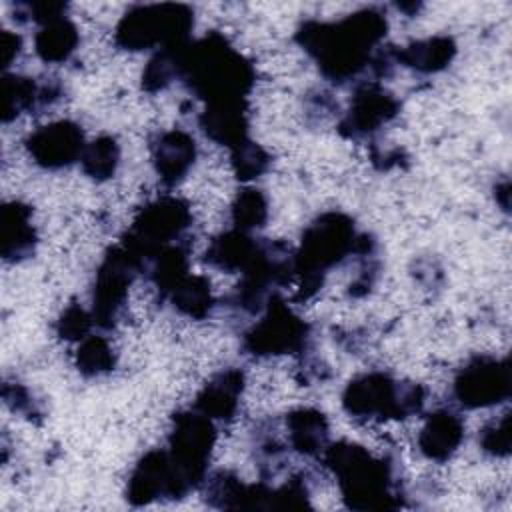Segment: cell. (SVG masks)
Returning <instances> with one entry per match:
<instances>
[{"label":"cell","instance_id":"cell-19","mask_svg":"<svg viewBox=\"0 0 512 512\" xmlns=\"http://www.w3.org/2000/svg\"><path fill=\"white\" fill-rule=\"evenodd\" d=\"M38 232L32 222V206L10 200L0 208V256L8 264H18L34 256Z\"/></svg>","mask_w":512,"mask_h":512},{"label":"cell","instance_id":"cell-37","mask_svg":"<svg viewBox=\"0 0 512 512\" xmlns=\"http://www.w3.org/2000/svg\"><path fill=\"white\" fill-rule=\"evenodd\" d=\"M22 36L10 30L0 32V68L8 72V68L20 58L22 54Z\"/></svg>","mask_w":512,"mask_h":512},{"label":"cell","instance_id":"cell-21","mask_svg":"<svg viewBox=\"0 0 512 512\" xmlns=\"http://www.w3.org/2000/svg\"><path fill=\"white\" fill-rule=\"evenodd\" d=\"M466 436V426L460 414L454 410H434L426 414L424 424L418 432V450L426 460L446 462L462 446Z\"/></svg>","mask_w":512,"mask_h":512},{"label":"cell","instance_id":"cell-26","mask_svg":"<svg viewBox=\"0 0 512 512\" xmlns=\"http://www.w3.org/2000/svg\"><path fill=\"white\" fill-rule=\"evenodd\" d=\"M80 46L78 26L68 18H58L42 26L34 36V52L44 64L68 62Z\"/></svg>","mask_w":512,"mask_h":512},{"label":"cell","instance_id":"cell-35","mask_svg":"<svg viewBox=\"0 0 512 512\" xmlns=\"http://www.w3.org/2000/svg\"><path fill=\"white\" fill-rule=\"evenodd\" d=\"M68 4L52 2V0H32V2H16L12 4V18L18 24H38L40 28L64 18Z\"/></svg>","mask_w":512,"mask_h":512},{"label":"cell","instance_id":"cell-3","mask_svg":"<svg viewBox=\"0 0 512 512\" xmlns=\"http://www.w3.org/2000/svg\"><path fill=\"white\" fill-rule=\"evenodd\" d=\"M320 456L326 470L336 478L346 508L382 512L404 506V488L390 456H374L350 440L328 442Z\"/></svg>","mask_w":512,"mask_h":512},{"label":"cell","instance_id":"cell-34","mask_svg":"<svg viewBox=\"0 0 512 512\" xmlns=\"http://www.w3.org/2000/svg\"><path fill=\"white\" fill-rule=\"evenodd\" d=\"M94 326L92 312L82 308L78 302L68 304L54 322V334L66 342L84 340Z\"/></svg>","mask_w":512,"mask_h":512},{"label":"cell","instance_id":"cell-5","mask_svg":"<svg viewBox=\"0 0 512 512\" xmlns=\"http://www.w3.org/2000/svg\"><path fill=\"white\" fill-rule=\"evenodd\" d=\"M426 388L398 380L390 372L370 370L354 376L342 390V410L360 422L406 420L422 412Z\"/></svg>","mask_w":512,"mask_h":512},{"label":"cell","instance_id":"cell-14","mask_svg":"<svg viewBox=\"0 0 512 512\" xmlns=\"http://www.w3.org/2000/svg\"><path fill=\"white\" fill-rule=\"evenodd\" d=\"M86 136L78 122L74 120H54L34 132L24 140L26 154L42 170H64L80 162L86 148Z\"/></svg>","mask_w":512,"mask_h":512},{"label":"cell","instance_id":"cell-30","mask_svg":"<svg viewBox=\"0 0 512 512\" xmlns=\"http://www.w3.org/2000/svg\"><path fill=\"white\" fill-rule=\"evenodd\" d=\"M116 362V352L106 336L88 334L74 352V366L84 378L106 376L116 368Z\"/></svg>","mask_w":512,"mask_h":512},{"label":"cell","instance_id":"cell-32","mask_svg":"<svg viewBox=\"0 0 512 512\" xmlns=\"http://www.w3.org/2000/svg\"><path fill=\"white\" fill-rule=\"evenodd\" d=\"M272 156L254 140H246L230 150V168L236 180L252 182L268 172Z\"/></svg>","mask_w":512,"mask_h":512},{"label":"cell","instance_id":"cell-6","mask_svg":"<svg viewBox=\"0 0 512 512\" xmlns=\"http://www.w3.org/2000/svg\"><path fill=\"white\" fill-rule=\"evenodd\" d=\"M194 24V8L188 4H136L120 16L114 44L126 52L160 50L192 40Z\"/></svg>","mask_w":512,"mask_h":512},{"label":"cell","instance_id":"cell-11","mask_svg":"<svg viewBox=\"0 0 512 512\" xmlns=\"http://www.w3.org/2000/svg\"><path fill=\"white\" fill-rule=\"evenodd\" d=\"M512 394L508 358L492 354L472 356L452 380V396L460 408L478 410L506 402Z\"/></svg>","mask_w":512,"mask_h":512},{"label":"cell","instance_id":"cell-25","mask_svg":"<svg viewBox=\"0 0 512 512\" xmlns=\"http://www.w3.org/2000/svg\"><path fill=\"white\" fill-rule=\"evenodd\" d=\"M190 246L192 242L172 244L146 262L144 276L154 286L158 302H166L172 288L190 274Z\"/></svg>","mask_w":512,"mask_h":512},{"label":"cell","instance_id":"cell-4","mask_svg":"<svg viewBox=\"0 0 512 512\" xmlns=\"http://www.w3.org/2000/svg\"><path fill=\"white\" fill-rule=\"evenodd\" d=\"M180 82L204 104L248 102L256 68L224 34L210 30L186 44Z\"/></svg>","mask_w":512,"mask_h":512},{"label":"cell","instance_id":"cell-18","mask_svg":"<svg viewBox=\"0 0 512 512\" xmlns=\"http://www.w3.org/2000/svg\"><path fill=\"white\" fill-rule=\"evenodd\" d=\"M244 388L246 374L242 368H222L198 390L192 408L214 422H232L240 410Z\"/></svg>","mask_w":512,"mask_h":512},{"label":"cell","instance_id":"cell-24","mask_svg":"<svg viewBox=\"0 0 512 512\" xmlns=\"http://www.w3.org/2000/svg\"><path fill=\"white\" fill-rule=\"evenodd\" d=\"M288 448L300 456H320L330 442V424L318 408H294L284 416Z\"/></svg>","mask_w":512,"mask_h":512},{"label":"cell","instance_id":"cell-31","mask_svg":"<svg viewBox=\"0 0 512 512\" xmlns=\"http://www.w3.org/2000/svg\"><path fill=\"white\" fill-rule=\"evenodd\" d=\"M232 228L242 232H254L268 222V198L260 188L244 186L236 192L230 204Z\"/></svg>","mask_w":512,"mask_h":512},{"label":"cell","instance_id":"cell-38","mask_svg":"<svg viewBox=\"0 0 512 512\" xmlns=\"http://www.w3.org/2000/svg\"><path fill=\"white\" fill-rule=\"evenodd\" d=\"M510 184H508V180H504L500 186L496 184V200L500 202V206H502V210H508V196H510Z\"/></svg>","mask_w":512,"mask_h":512},{"label":"cell","instance_id":"cell-23","mask_svg":"<svg viewBox=\"0 0 512 512\" xmlns=\"http://www.w3.org/2000/svg\"><path fill=\"white\" fill-rule=\"evenodd\" d=\"M456 40L448 34H436L412 40L406 46H394V60L418 74H436L446 70L456 58Z\"/></svg>","mask_w":512,"mask_h":512},{"label":"cell","instance_id":"cell-9","mask_svg":"<svg viewBox=\"0 0 512 512\" xmlns=\"http://www.w3.org/2000/svg\"><path fill=\"white\" fill-rule=\"evenodd\" d=\"M218 430L214 420L198 410H180L172 416L166 450L182 478L192 490L202 488L208 464L216 446Z\"/></svg>","mask_w":512,"mask_h":512},{"label":"cell","instance_id":"cell-29","mask_svg":"<svg viewBox=\"0 0 512 512\" xmlns=\"http://www.w3.org/2000/svg\"><path fill=\"white\" fill-rule=\"evenodd\" d=\"M120 156H122V152H120L118 140L114 136L102 134L86 144L82 158H80V166H82V172L90 180L106 182V180L114 178V174L120 166Z\"/></svg>","mask_w":512,"mask_h":512},{"label":"cell","instance_id":"cell-33","mask_svg":"<svg viewBox=\"0 0 512 512\" xmlns=\"http://www.w3.org/2000/svg\"><path fill=\"white\" fill-rule=\"evenodd\" d=\"M478 446L490 458H508L512 452L510 412L486 422L478 432Z\"/></svg>","mask_w":512,"mask_h":512},{"label":"cell","instance_id":"cell-1","mask_svg":"<svg viewBox=\"0 0 512 512\" xmlns=\"http://www.w3.org/2000/svg\"><path fill=\"white\" fill-rule=\"evenodd\" d=\"M388 34V18L380 6H364L338 20H304L294 42L314 60L320 74L346 86L370 72V64Z\"/></svg>","mask_w":512,"mask_h":512},{"label":"cell","instance_id":"cell-20","mask_svg":"<svg viewBox=\"0 0 512 512\" xmlns=\"http://www.w3.org/2000/svg\"><path fill=\"white\" fill-rule=\"evenodd\" d=\"M198 128L214 144L232 150L250 138V102L204 104Z\"/></svg>","mask_w":512,"mask_h":512},{"label":"cell","instance_id":"cell-12","mask_svg":"<svg viewBox=\"0 0 512 512\" xmlns=\"http://www.w3.org/2000/svg\"><path fill=\"white\" fill-rule=\"evenodd\" d=\"M194 492L168 456L166 448H152L134 464L124 498L130 506H148L162 500H182Z\"/></svg>","mask_w":512,"mask_h":512},{"label":"cell","instance_id":"cell-10","mask_svg":"<svg viewBox=\"0 0 512 512\" xmlns=\"http://www.w3.org/2000/svg\"><path fill=\"white\" fill-rule=\"evenodd\" d=\"M142 274L140 260L122 244L110 246L94 276L92 284V318L94 326L108 332L118 326L126 312L128 290Z\"/></svg>","mask_w":512,"mask_h":512},{"label":"cell","instance_id":"cell-17","mask_svg":"<svg viewBox=\"0 0 512 512\" xmlns=\"http://www.w3.org/2000/svg\"><path fill=\"white\" fill-rule=\"evenodd\" d=\"M198 156L196 140L182 128H168L150 140V158L158 180L172 188L178 186L194 168Z\"/></svg>","mask_w":512,"mask_h":512},{"label":"cell","instance_id":"cell-16","mask_svg":"<svg viewBox=\"0 0 512 512\" xmlns=\"http://www.w3.org/2000/svg\"><path fill=\"white\" fill-rule=\"evenodd\" d=\"M0 88L4 124H10L22 114H42L64 98V86L58 78H32L4 72Z\"/></svg>","mask_w":512,"mask_h":512},{"label":"cell","instance_id":"cell-15","mask_svg":"<svg viewBox=\"0 0 512 512\" xmlns=\"http://www.w3.org/2000/svg\"><path fill=\"white\" fill-rule=\"evenodd\" d=\"M202 498L218 510H274L276 488L266 480L246 484L230 470H214L202 484Z\"/></svg>","mask_w":512,"mask_h":512},{"label":"cell","instance_id":"cell-8","mask_svg":"<svg viewBox=\"0 0 512 512\" xmlns=\"http://www.w3.org/2000/svg\"><path fill=\"white\" fill-rule=\"evenodd\" d=\"M312 342L310 324L274 292L260 318L242 334V350L250 358L304 354Z\"/></svg>","mask_w":512,"mask_h":512},{"label":"cell","instance_id":"cell-2","mask_svg":"<svg viewBox=\"0 0 512 512\" xmlns=\"http://www.w3.org/2000/svg\"><path fill=\"white\" fill-rule=\"evenodd\" d=\"M378 242L368 232H358L352 216L340 210L318 214L302 232L300 246L294 250V300L314 298L330 270L348 260L376 256Z\"/></svg>","mask_w":512,"mask_h":512},{"label":"cell","instance_id":"cell-7","mask_svg":"<svg viewBox=\"0 0 512 512\" xmlns=\"http://www.w3.org/2000/svg\"><path fill=\"white\" fill-rule=\"evenodd\" d=\"M194 226L192 208L184 198L158 196L142 204L124 232L120 244L130 250L142 264V276L146 262L160 250L190 242V230Z\"/></svg>","mask_w":512,"mask_h":512},{"label":"cell","instance_id":"cell-39","mask_svg":"<svg viewBox=\"0 0 512 512\" xmlns=\"http://www.w3.org/2000/svg\"><path fill=\"white\" fill-rule=\"evenodd\" d=\"M394 6H396L400 12H406L408 16H414V14L420 10L422 4H414V2H412V4H404V2H402V4H394Z\"/></svg>","mask_w":512,"mask_h":512},{"label":"cell","instance_id":"cell-28","mask_svg":"<svg viewBox=\"0 0 512 512\" xmlns=\"http://www.w3.org/2000/svg\"><path fill=\"white\" fill-rule=\"evenodd\" d=\"M188 42L160 48L152 54L140 76V86L146 94H158L166 90L174 80H180L184 48Z\"/></svg>","mask_w":512,"mask_h":512},{"label":"cell","instance_id":"cell-27","mask_svg":"<svg viewBox=\"0 0 512 512\" xmlns=\"http://www.w3.org/2000/svg\"><path fill=\"white\" fill-rule=\"evenodd\" d=\"M166 302L178 314L190 320H206L216 308L210 280L200 274H188L184 280H180L168 294Z\"/></svg>","mask_w":512,"mask_h":512},{"label":"cell","instance_id":"cell-13","mask_svg":"<svg viewBox=\"0 0 512 512\" xmlns=\"http://www.w3.org/2000/svg\"><path fill=\"white\" fill-rule=\"evenodd\" d=\"M400 114V100L376 80L356 84L350 104L336 130L346 140H370Z\"/></svg>","mask_w":512,"mask_h":512},{"label":"cell","instance_id":"cell-22","mask_svg":"<svg viewBox=\"0 0 512 512\" xmlns=\"http://www.w3.org/2000/svg\"><path fill=\"white\" fill-rule=\"evenodd\" d=\"M258 246H260V238L252 236L250 232L230 228L216 234L208 242L202 254V262L226 274L244 272L248 264L254 260Z\"/></svg>","mask_w":512,"mask_h":512},{"label":"cell","instance_id":"cell-36","mask_svg":"<svg viewBox=\"0 0 512 512\" xmlns=\"http://www.w3.org/2000/svg\"><path fill=\"white\" fill-rule=\"evenodd\" d=\"M2 398H4V404L12 412H18V414L26 416L28 420H34V418L42 416L40 404L34 400L30 390L24 384H20V382L4 380V384H2Z\"/></svg>","mask_w":512,"mask_h":512}]
</instances>
